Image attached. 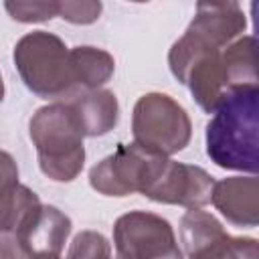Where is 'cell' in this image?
Here are the masks:
<instances>
[{
    "instance_id": "obj_13",
    "label": "cell",
    "mask_w": 259,
    "mask_h": 259,
    "mask_svg": "<svg viewBox=\"0 0 259 259\" xmlns=\"http://www.w3.org/2000/svg\"><path fill=\"white\" fill-rule=\"evenodd\" d=\"M85 138L109 134L119 117V103L109 89H83L65 99Z\"/></svg>"
},
{
    "instance_id": "obj_12",
    "label": "cell",
    "mask_w": 259,
    "mask_h": 259,
    "mask_svg": "<svg viewBox=\"0 0 259 259\" xmlns=\"http://www.w3.org/2000/svg\"><path fill=\"white\" fill-rule=\"evenodd\" d=\"M71 233V219L57 206L42 204L32 223L18 235L24 257H59Z\"/></svg>"
},
{
    "instance_id": "obj_20",
    "label": "cell",
    "mask_w": 259,
    "mask_h": 259,
    "mask_svg": "<svg viewBox=\"0 0 259 259\" xmlns=\"http://www.w3.org/2000/svg\"><path fill=\"white\" fill-rule=\"evenodd\" d=\"M127 2H136V4H144V2H150V0H127Z\"/></svg>"
},
{
    "instance_id": "obj_9",
    "label": "cell",
    "mask_w": 259,
    "mask_h": 259,
    "mask_svg": "<svg viewBox=\"0 0 259 259\" xmlns=\"http://www.w3.org/2000/svg\"><path fill=\"white\" fill-rule=\"evenodd\" d=\"M214 178L200 166L166 160L160 176L144 192L146 198L162 204H180L186 208H200L210 202Z\"/></svg>"
},
{
    "instance_id": "obj_1",
    "label": "cell",
    "mask_w": 259,
    "mask_h": 259,
    "mask_svg": "<svg viewBox=\"0 0 259 259\" xmlns=\"http://www.w3.org/2000/svg\"><path fill=\"white\" fill-rule=\"evenodd\" d=\"M168 65L176 81L188 87L198 107L212 113L229 91L257 85L255 36H239L217 49L184 30L168 53Z\"/></svg>"
},
{
    "instance_id": "obj_19",
    "label": "cell",
    "mask_w": 259,
    "mask_h": 259,
    "mask_svg": "<svg viewBox=\"0 0 259 259\" xmlns=\"http://www.w3.org/2000/svg\"><path fill=\"white\" fill-rule=\"evenodd\" d=\"M4 101V81H2V75H0V103Z\"/></svg>"
},
{
    "instance_id": "obj_6",
    "label": "cell",
    "mask_w": 259,
    "mask_h": 259,
    "mask_svg": "<svg viewBox=\"0 0 259 259\" xmlns=\"http://www.w3.org/2000/svg\"><path fill=\"white\" fill-rule=\"evenodd\" d=\"M134 142L152 148L164 156L184 150L192 136V123L186 109L166 93L142 95L132 113Z\"/></svg>"
},
{
    "instance_id": "obj_10",
    "label": "cell",
    "mask_w": 259,
    "mask_h": 259,
    "mask_svg": "<svg viewBox=\"0 0 259 259\" xmlns=\"http://www.w3.org/2000/svg\"><path fill=\"white\" fill-rule=\"evenodd\" d=\"M245 28L247 16L237 0H196V12L186 30L206 45L223 49L243 36Z\"/></svg>"
},
{
    "instance_id": "obj_7",
    "label": "cell",
    "mask_w": 259,
    "mask_h": 259,
    "mask_svg": "<svg viewBox=\"0 0 259 259\" xmlns=\"http://www.w3.org/2000/svg\"><path fill=\"white\" fill-rule=\"evenodd\" d=\"M115 253L123 259H180L172 225L148 210H130L113 225Z\"/></svg>"
},
{
    "instance_id": "obj_3",
    "label": "cell",
    "mask_w": 259,
    "mask_h": 259,
    "mask_svg": "<svg viewBox=\"0 0 259 259\" xmlns=\"http://www.w3.org/2000/svg\"><path fill=\"white\" fill-rule=\"evenodd\" d=\"M28 136L36 148L38 168L47 178L71 182L81 174L85 164V136L67 101L38 107L28 121Z\"/></svg>"
},
{
    "instance_id": "obj_8",
    "label": "cell",
    "mask_w": 259,
    "mask_h": 259,
    "mask_svg": "<svg viewBox=\"0 0 259 259\" xmlns=\"http://www.w3.org/2000/svg\"><path fill=\"white\" fill-rule=\"evenodd\" d=\"M180 243L184 255L192 259L208 257H249L259 255L257 239L231 237L225 227L200 208H188L180 219Z\"/></svg>"
},
{
    "instance_id": "obj_4",
    "label": "cell",
    "mask_w": 259,
    "mask_h": 259,
    "mask_svg": "<svg viewBox=\"0 0 259 259\" xmlns=\"http://www.w3.org/2000/svg\"><path fill=\"white\" fill-rule=\"evenodd\" d=\"M12 59L22 83L36 97L65 99L79 91L73 79L69 49L53 32L32 30L24 34L16 42Z\"/></svg>"
},
{
    "instance_id": "obj_11",
    "label": "cell",
    "mask_w": 259,
    "mask_h": 259,
    "mask_svg": "<svg viewBox=\"0 0 259 259\" xmlns=\"http://www.w3.org/2000/svg\"><path fill=\"white\" fill-rule=\"evenodd\" d=\"M210 202L235 227L259 225V180L251 176H231L212 184Z\"/></svg>"
},
{
    "instance_id": "obj_16",
    "label": "cell",
    "mask_w": 259,
    "mask_h": 259,
    "mask_svg": "<svg viewBox=\"0 0 259 259\" xmlns=\"http://www.w3.org/2000/svg\"><path fill=\"white\" fill-rule=\"evenodd\" d=\"M57 8L63 20L71 24H93L103 12L101 0H57Z\"/></svg>"
},
{
    "instance_id": "obj_15",
    "label": "cell",
    "mask_w": 259,
    "mask_h": 259,
    "mask_svg": "<svg viewBox=\"0 0 259 259\" xmlns=\"http://www.w3.org/2000/svg\"><path fill=\"white\" fill-rule=\"evenodd\" d=\"M8 16L16 22H47L59 14L57 0H4Z\"/></svg>"
},
{
    "instance_id": "obj_18",
    "label": "cell",
    "mask_w": 259,
    "mask_h": 259,
    "mask_svg": "<svg viewBox=\"0 0 259 259\" xmlns=\"http://www.w3.org/2000/svg\"><path fill=\"white\" fill-rule=\"evenodd\" d=\"M0 257H24L20 245L8 237V235H0Z\"/></svg>"
},
{
    "instance_id": "obj_14",
    "label": "cell",
    "mask_w": 259,
    "mask_h": 259,
    "mask_svg": "<svg viewBox=\"0 0 259 259\" xmlns=\"http://www.w3.org/2000/svg\"><path fill=\"white\" fill-rule=\"evenodd\" d=\"M71 55V69H73V79L79 91L83 89H97L105 85L113 71H115V61L113 57L97 47H75L69 49Z\"/></svg>"
},
{
    "instance_id": "obj_2",
    "label": "cell",
    "mask_w": 259,
    "mask_h": 259,
    "mask_svg": "<svg viewBox=\"0 0 259 259\" xmlns=\"http://www.w3.org/2000/svg\"><path fill=\"white\" fill-rule=\"evenodd\" d=\"M206 123V154L225 170H259V87L243 85L227 93Z\"/></svg>"
},
{
    "instance_id": "obj_5",
    "label": "cell",
    "mask_w": 259,
    "mask_h": 259,
    "mask_svg": "<svg viewBox=\"0 0 259 259\" xmlns=\"http://www.w3.org/2000/svg\"><path fill=\"white\" fill-rule=\"evenodd\" d=\"M166 160L168 156L138 142L119 144L113 154L105 156L89 170V184L105 196L144 194L160 176Z\"/></svg>"
},
{
    "instance_id": "obj_17",
    "label": "cell",
    "mask_w": 259,
    "mask_h": 259,
    "mask_svg": "<svg viewBox=\"0 0 259 259\" xmlns=\"http://www.w3.org/2000/svg\"><path fill=\"white\" fill-rule=\"evenodd\" d=\"M111 249L107 239L95 231H81L67 251V257H109Z\"/></svg>"
}]
</instances>
